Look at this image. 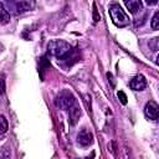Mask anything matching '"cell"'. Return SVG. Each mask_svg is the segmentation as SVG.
<instances>
[{
    "label": "cell",
    "instance_id": "obj_1",
    "mask_svg": "<svg viewBox=\"0 0 159 159\" xmlns=\"http://www.w3.org/2000/svg\"><path fill=\"white\" fill-rule=\"evenodd\" d=\"M48 52L58 61H67L73 55V47L63 40H52L48 43Z\"/></svg>",
    "mask_w": 159,
    "mask_h": 159
},
{
    "label": "cell",
    "instance_id": "obj_2",
    "mask_svg": "<svg viewBox=\"0 0 159 159\" xmlns=\"http://www.w3.org/2000/svg\"><path fill=\"white\" fill-rule=\"evenodd\" d=\"M109 15L113 24L118 27H125L129 25V16L124 12L119 4H111L109 5Z\"/></svg>",
    "mask_w": 159,
    "mask_h": 159
},
{
    "label": "cell",
    "instance_id": "obj_3",
    "mask_svg": "<svg viewBox=\"0 0 159 159\" xmlns=\"http://www.w3.org/2000/svg\"><path fill=\"white\" fill-rule=\"evenodd\" d=\"M76 103H77V102H76L75 96H73L68 89L61 91V92L56 96V98H55V104H56V107L60 108V109H63V111L71 109Z\"/></svg>",
    "mask_w": 159,
    "mask_h": 159
},
{
    "label": "cell",
    "instance_id": "obj_4",
    "mask_svg": "<svg viewBox=\"0 0 159 159\" xmlns=\"http://www.w3.org/2000/svg\"><path fill=\"white\" fill-rule=\"evenodd\" d=\"M34 5L35 4L32 1H14V2H10V6L12 7V10L16 15L24 14V12L31 10L34 7Z\"/></svg>",
    "mask_w": 159,
    "mask_h": 159
},
{
    "label": "cell",
    "instance_id": "obj_5",
    "mask_svg": "<svg viewBox=\"0 0 159 159\" xmlns=\"http://www.w3.org/2000/svg\"><path fill=\"white\" fill-rule=\"evenodd\" d=\"M158 112H159V107L154 101L147 102V104L144 107V114L147 118H149L152 120H157L158 119Z\"/></svg>",
    "mask_w": 159,
    "mask_h": 159
},
{
    "label": "cell",
    "instance_id": "obj_6",
    "mask_svg": "<svg viewBox=\"0 0 159 159\" xmlns=\"http://www.w3.org/2000/svg\"><path fill=\"white\" fill-rule=\"evenodd\" d=\"M77 142L82 145V147H88L92 144L93 142V134L88 130V129H82L78 134H77Z\"/></svg>",
    "mask_w": 159,
    "mask_h": 159
},
{
    "label": "cell",
    "instance_id": "obj_7",
    "mask_svg": "<svg viewBox=\"0 0 159 159\" xmlns=\"http://www.w3.org/2000/svg\"><path fill=\"white\" fill-rule=\"evenodd\" d=\"M129 87L134 91H143L147 87V80L143 75H138L135 77H133L129 82Z\"/></svg>",
    "mask_w": 159,
    "mask_h": 159
},
{
    "label": "cell",
    "instance_id": "obj_8",
    "mask_svg": "<svg viewBox=\"0 0 159 159\" xmlns=\"http://www.w3.org/2000/svg\"><path fill=\"white\" fill-rule=\"evenodd\" d=\"M124 4L127 6V9L132 14H134V15L138 14V12H140L143 10V2L140 0H129V1H125Z\"/></svg>",
    "mask_w": 159,
    "mask_h": 159
},
{
    "label": "cell",
    "instance_id": "obj_9",
    "mask_svg": "<svg viewBox=\"0 0 159 159\" xmlns=\"http://www.w3.org/2000/svg\"><path fill=\"white\" fill-rule=\"evenodd\" d=\"M68 113H70V123H71L72 125L76 124L77 120H78L80 117H81V109H80L78 104L76 103L71 109H68Z\"/></svg>",
    "mask_w": 159,
    "mask_h": 159
},
{
    "label": "cell",
    "instance_id": "obj_10",
    "mask_svg": "<svg viewBox=\"0 0 159 159\" xmlns=\"http://www.w3.org/2000/svg\"><path fill=\"white\" fill-rule=\"evenodd\" d=\"M7 22H10V14H9V11L5 9L4 4L0 2V24H1V25H5V24H7Z\"/></svg>",
    "mask_w": 159,
    "mask_h": 159
},
{
    "label": "cell",
    "instance_id": "obj_11",
    "mask_svg": "<svg viewBox=\"0 0 159 159\" xmlns=\"http://www.w3.org/2000/svg\"><path fill=\"white\" fill-rule=\"evenodd\" d=\"M9 129V123L7 119L4 116H0V135H4Z\"/></svg>",
    "mask_w": 159,
    "mask_h": 159
},
{
    "label": "cell",
    "instance_id": "obj_12",
    "mask_svg": "<svg viewBox=\"0 0 159 159\" xmlns=\"http://www.w3.org/2000/svg\"><path fill=\"white\" fill-rule=\"evenodd\" d=\"M150 27L153 30H158L159 29V11H157L154 14V16H153V19L150 21Z\"/></svg>",
    "mask_w": 159,
    "mask_h": 159
},
{
    "label": "cell",
    "instance_id": "obj_13",
    "mask_svg": "<svg viewBox=\"0 0 159 159\" xmlns=\"http://www.w3.org/2000/svg\"><path fill=\"white\" fill-rule=\"evenodd\" d=\"M117 94H118V98H119V101H120L123 104H127V96H125V93H124L123 91H119Z\"/></svg>",
    "mask_w": 159,
    "mask_h": 159
},
{
    "label": "cell",
    "instance_id": "obj_14",
    "mask_svg": "<svg viewBox=\"0 0 159 159\" xmlns=\"http://www.w3.org/2000/svg\"><path fill=\"white\" fill-rule=\"evenodd\" d=\"M99 19H101V17H99V15L97 14V10H96V6H94V11H93V20H94V24L98 22Z\"/></svg>",
    "mask_w": 159,
    "mask_h": 159
},
{
    "label": "cell",
    "instance_id": "obj_15",
    "mask_svg": "<svg viewBox=\"0 0 159 159\" xmlns=\"http://www.w3.org/2000/svg\"><path fill=\"white\" fill-rule=\"evenodd\" d=\"M4 81L2 80H0V99H1V96H2V93H4Z\"/></svg>",
    "mask_w": 159,
    "mask_h": 159
}]
</instances>
